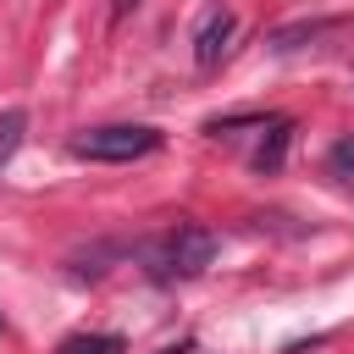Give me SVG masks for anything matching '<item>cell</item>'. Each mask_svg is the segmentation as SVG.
<instances>
[{"label":"cell","instance_id":"obj_3","mask_svg":"<svg viewBox=\"0 0 354 354\" xmlns=\"http://www.w3.org/2000/svg\"><path fill=\"white\" fill-rule=\"evenodd\" d=\"M232 28H238V17H232L227 6L205 11L199 33H194V61H199V72H210V66H216V61L227 55V39H232Z\"/></svg>","mask_w":354,"mask_h":354},{"label":"cell","instance_id":"obj_4","mask_svg":"<svg viewBox=\"0 0 354 354\" xmlns=\"http://www.w3.org/2000/svg\"><path fill=\"white\" fill-rule=\"evenodd\" d=\"M55 354H122V337H116V332H77V337H66Z\"/></svg>","mask_w":354,"mask_h":354},{"label":"cell","instance_id":"obj_1","mask_svg":"<svg viewBox=\"0 0 354 354\" xmlns=\"http://www.w3.org/2000/svg\"><path fill=\"white\" fill-rule=\"evenodd\" d=\"M216 232L210 227H199V221H177L160 243H149L144 249V260H149V277L155 282H188V277H199L210 260H216Z\"/></svg>","mask_w":354,"mask_h":354},{"label":"cell","instance_id":"obj_9","mask_svg":"<svg viewBox=\"0 0 354 354\" xmlns=\"http://www.w3.org/2000/svg\"><path fill=\"white\" fill-rule=\"evenodd\" d=\"M160 354H188V343H177V348H160Z\"/></svg>","mask_w":354,"mask_h":354},{"label":"cell","instance_id":"obj_7","mask_svg":"<svg viewBox=\"0 0 354 354\" xmlns=\"http://www.w3.org/2000/svg\"><path fill=\"white\" fill-rule=\"evenodd\" d=\"M332 171H354V138H337V149H332Z\"/></svg>","mask_w":354,"mask_h":354},{"label":"cell","instance_id":"obj_5","mask_svg":"<svg viewBox=\"0 0 354 354\" xmlns=\"http://www.w3.org/2000/svg\"><path fill=\"white\" fill-rule=\"evenodd\" d=\"M22 133H28V111H0V166L17 155Z\"/></svg>","mask_w":354,"mask_h":354},{"label":"cell","instance_id":"obj_8","mask_svg":"<svg viewBox=\"0 0 354 354\" xmlns=\"http://www.w3.org/2000/svg\"><path fill=\"white\" fill-rule=\"evenodd\" d=\"M138 6H144V0H116V6H111V17L122 22V17H127V11H138Z\"/></svg>","mask_w":354,"mask_h":354},{"label":"cell","instance_id":"obj_6","mask_svg":"<svg viewBox=\"0 0 354 354\" xmlns=\"http://www.w3.org/2000/svg\"><path fill=\"white\" fill-rule=\"evenodd\" d=\"M282 149H288V122H271V133H266L254 166H260V171H277V166H282Z\"/></svg>","mask_w":354,"mask_h":354},{"label":"cell","instance_id":"obj_2","mask_svg":"<svg viewBox=\"0 0 354 354\" xmlns=\"http://www.w3.org/2000/svg\"><path fill=\"white\" fill-rule=\"evenodd\" d=\"M160 149V133L155 127H138V122H111V127H88L72 138V155L77 160H138V155H155Z\"/></svg>","mask_w":354,"mask_h":354}]
</instances>
